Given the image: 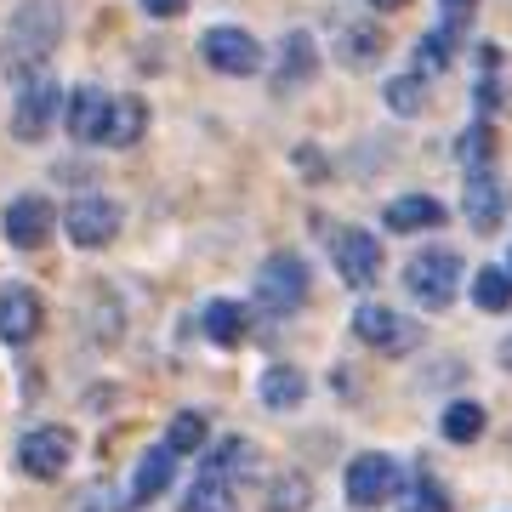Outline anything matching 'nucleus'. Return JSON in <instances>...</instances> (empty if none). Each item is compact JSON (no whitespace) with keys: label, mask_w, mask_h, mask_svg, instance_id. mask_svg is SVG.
<instances>
[{"label":"nucleus","mask_w":512,"mask_h":512,"mask_svg":"<svg viewBox=\"0 0 512 512\" xmlns=\"http://www.w3.org/2000/svg\"><path fill=\"white\" fill-rule=\"evenodd\" d=\"M74 512H120V501H114L109 484H92V490H86L80 501H74Z\"/></svg>","instance_id":"33"},{"label":"nucleus","mask_w":512,"mask_h":512,"mask_svg":"<svg viewBox=\"0 0 512 512\" xmlns=\"http://www.w3.org/2000/svg\"><path fill=\"white\" fill-rule=\"evenodd\" d=\"M330 262H336L342 285H353V291H370V285L382 279V239L370 234V228H353V222H342V228L330 234Z\"/></svg>","instance_id":"5"},{"label":"nucleus","mask_w":512,"mask_h":512,"mask_svg":"<svg viewBox=\"0 0 512 512\" xmlns=\"http://www.w3.org/2000/svg\"><path fill=\"white\" fill-rule=\"evenodd\" d=\"M143 12H148V18H183L188 0H143Z\"/></svg>","instance_id":"35"},{"label":"nucleus","mask_w":512,"mask_h":512,"mask_svg":"<svg viewBox=\"0 0 512 512\" xmlns=\"http://www.w3.org/2000/svg\"><path fill=\"white\" fill-rule=\"evenodd\" d=\"M120 200H109V194H74L69 205H63V234L80 245V251H103V245H114V234H120Z\"/></svg>","instance_id":"7"},{"label":"nucleus","mask_w":512,"mask_h":512,"mask_svg":"<svg viewBox=\"0 0 512 512\" xmlns=\"http://www.w3.org/2000/svg\"><path fill=\"white\" fill-rule=\"evenodd\" d=\"M148 131V103L143 97H114L109 103V126H103V148H137Z\"/></svg>","instance_id":"19"},{"label":"nucleus","mask_w":512,"mask_h":512,"mask_svg":"<svg viewBox=\"0 0 512 512\" xmlns=\"http://www.w3.org/2000/svg\"><path fill=\"white\" fill-rule=\"evenodd\" d=\"M439 433L450 444H473L484 439V404L473 399H456V404H444V416H439Z\"/></svg>","instance_id":"26"},{"label":"nucleus","mask_w":512,"mask_h":512,"mask_svg":"<svg viewBox=\"0 0 512 512\" xmlns=\"http://www.w3.org/2000/svg\"><path fill=\"white\" fill-rule=\"evenodd\" d=\"M342 484H348V501L353 507H387L393 495H399L404 484V467L393 456H382V450H365V456L348 461V473H342Z\"/></svg>","instance_id":"10"},{"label":"nucleus","mask_w":512,"mask_h":512,"mask_svg":"<svg viewBox=\"0 0 512 512\" xmlns=\"http://www.w3.org/2000/svg\"><path fill=\"white\" fill-rule=\"evenodd\" d=\"M200 57L217 74H234V80H251V74H262V63H268L262 40H256L251 29H234V23L205 29V35H200Z\"/></svg>","instance_id":"6"},{"label":"nucleus","mask_w":512,"mask_h":512,"mask_svg":"<svg viewBox=\"0 0 512 512\" xmlns=\"http://www.w3.org/2000/svg\"><path fill=\"white\" fill-rule=\"evenodd\" d=\"M0 234H6L12 251H40L57 234V205L46 194H18L6 205V217H0Z\"/></svg>","instance_id":"11"},{"label":"nucleus","mask_w":512,"mask_h":512,"mask_svg":"<svg viewBox=\"0 0 512 512\" xmlns=\"http://www.w3.org/2000/svg\"><path fill=\"white\" fill-rule=\"evenodd\" d=\"M92 342H120V302L109 296V285H97L92 291Z\"/></svg>","instance_id":"32"},{"label":"nucleus","mask_w":512,"mask_h":512,"mask_svg":"<svg viewBox=\"0 0 512 512\" xmlns=\"http://www.w3.org/2000/svg\"><path fill=\"white\" fill-rule=\"evenodd\" d=\"M507 274H512V256H507Z\"/></svg>","instance_id":"39"},{"label":"nucleus","mask_w":512,"mask_h":512,"mask_svg":"<svg viewBox=\"0 0 512 512\" xmlns=\"http://www.w3.org/2000/svg\"><path fill=\"white\" fill-rule=\"evenodd\" d=\"M308 262L296 251H274V256H262V268H256V308L262 313H274V319H285V313H296L302 302H308Z\"/></svg>","instance_id":"3"},{"label":"nucleus","mask_w":512,"mask_h":512,"mask_svg":"<svg viewBox=\"0 0 512 512\" xmlns=\"http://www.w3.org/2000/svg\"><path fill=\"white\" fill-rule=\"evenodd\" d=\"M478 109L484 114L501 109V80H495V74H484V86H478Z\"/></svg>","instance_id":"34"},{"label":"nucleus","mask_w":512,"mask_h":512,"mask_svg":"<svg viewBox=\"0 0 512 512\" xmlns=\"http://www.w3.org/2000/svg\"><path fill=\"white\" fill-rule=\"evenodd\" d=\"M353 336H359L365 348L387 353V359L421 348V325L410 319V313L387 308V302H359V308H353Z\"/></svg>","instance_id":"4"},{"label":"nucleus","mask_w":512,"mask_h":512,"mask_svg":"<svg viewBox=\"0 0 512 512\" xmlns=\"http://www.w3.org/2000/svg\"><path fill=\"white\" fill-rule=\"evenodd\" d=\"M171 478H177V456H171L165 444L143 450V461H137V478H131V507H148V501H160V495L171 490Z\"/></svg>","instance_id":"17"},{"label":"nucleus","mask_w":512,"mask_h":512,"mask_svg":"<svg viewBox=\"0 0 512 512\" xmlns=\"http://www.w3.org/2000/svg\"><path fill=\"white\" fill-rule=\"evenodd\" d=\"M256 461H262V450H256L251 439H228V444H217V450H211V461H205V467H217L228 484H239V478L256 473Z\"/></svg>","instance_id":"27"},{"label":"nucleus","mask_w":512,"mask_h":512,"mask_svg":"<svg viewBox=\"0 0 512 512\" xmlns=\"http://www.w3.org/2000/svg\"><path fill=\"white\" fill-rule=\"evenodd\" d=\"M57 40H63V12H57V0H23L12 23H6V35H0V57H6V69L12 74H40V63L57 52Z\"/></svg>","instance_id":"1"},{"label":"nucleus","mask_w":512,"mask_h":512,"mask_svg":"<svg viewBox=\"0 0 512 512\" xmlns=\"http://www.w3.org/2000/svg\"><path fill=\"white\" fill-rule=\"evenodd\" d=\"M330 46H336V63H342V69L365 74V69H376L387 35H382V23H370V18H342L336 35H330Z\"/></svg>","instance_id":"13"},{"label":"nucleus","mask_w":512,"mask_h":512,"mask_svg":"<svg viewBox=\"0 0 512 512\" xmlns=\"http://www.w3.org/2000/svg\"><path fill=\"white\" fill-rule=\"evenodd\" d=\"M256 393H262L268 410H296V404L308 399V376H302L296 365H268L262 382H256Z\"/></svg>","instance_id":"21"},{"label":"nucleus","mask_w":512,"mask_h":512,"mask_svg":"<svg viewBox=\"0 0 512 512\" xmlns=\"http://www.w3.org/2000/svg\"><path fill=\"white\" fill-rule=\"evenodd\" d=\"M444 12H450V18H467V12H473V0H439Z\"/></svg>","instance_id":"36"},{"label":"nucleus","mask_w":512,"mask_h":512,"mask_svg":"<svg viewBox=\"0 0 512 512\" xmlns=\"http://www.w3.org/2000/svg\"><path fill=\"white\" fill-rule=\"evenodd\" d=\"M456 29L461 18H450L444 29H427V35L416 40V74L427 80V74H444L450 69V52H456Z\"/></svg>","instance_id":"23"},{"label":"nucleus","mask_w":512,"mask_h":512,"mask_svg":"<svg viewBox=\"0 0 512 512\" xmlns=\"http://www.w3.org/2000/svg\"><path fill=\"white\" fill-rule=\"evenodd\" d=\"M183 512H239V490L217 473V467H200V478H194L188 495H183Z\"/></svg>","instance_id":"20"},{"label":"nucleus","mask_w":512,"mask_h":512,"mask_svg":"<svg viewBox=\"0 0 512 512\" xmlns=\"http://www.w3.org/2000/svg\"><path fill=\"white\" fill-rule=\"evenodd\" d=\"M308 501H313L308 473H279L262 495V512H308Z\"/></svg>","instance_id":"28"},{"label":"nucleus","mask_w":512,"mask_h":512,"mask_svg":"<svg viewBox=\"0 0 512 512\" xmlns=\"http://www.w3.org/2000/svg\"><path fill=\"white\" fill-rule=\"evenodd\" d=\"M444 222V205L433 194H399V200H387L382 211V228L387 234H416V228H439Z\"/></svg>","instance_id":"18"},{"label":"nucleus","mask_w":512,"mask_h":512,"mask_svg":"<svg viewBox=\"0 0 512 512\" xmlns=\"http://www.w3.org/2000/svg\"><path fill=\"white\" fill-rule=\"evenodd\" d=\"M376 12H399V6H410V0H370Z\"/></svg>","instance_id":"37"},{"label":"nucleus","mask_w":512,"mask_h":512,"mask_svg":"<svg viewBox=\"0 0 512 512\" xmlns=\"http://www.w3.org/2000/svg\"><path fill=\"white\" fill-rule=\"evenodd\" d=\"M200 330L217 342V348H239V342H245V308H239V302H228V296H217V302H205Z\"/></svg>","instance_id":"22"},{"label":"nucleus","mask_w":512,"mask_h":512,"mask_svg":"<svg viewBox=\"0 0 512 512\" xmlns=\"http://www.w3.org/2000/svg\"><path fill=\"white\" fill-rule=\"evenodd\" d=\"M456 160L467 165V171H490V160H495V131H490V120H473V126L456 137Z\"/></svg>","instance_id":"30"},{"label":"nucleus","mask_w":512,"mask_h":512,"mask_svg":"<svg viewBox=\"0 0 512 512\" xmlns=\"http://www.w3.org/2000/svg\"><path fill=\"white\" fill-rule=\"evenodd\" d=\"M473 308H484V313L512 308V274L507 268H478L473 274Z\"/></svg>","instance_id":"29"},{"label":"nucleus","mask_w":512,"mask_h":512,"mask_svg":"<svg viewBox=\"0 0 512 512\" xmlns=\"http://www.w3.org/2000/svg\"><path fill=\"white\" fill-rule=\"evenodd\" d=\"M461 285H467V268H461V256L456 251H416L410 262H404V291L416 296L421 308H450L461 296Z\"/></svg>","instance_id":"2"},{"label":"nucleus","mask_w":512,"mask_h":512,"mask_svg":"<svg viewBox=\"0 0 512 512\" xmlns=\"http://www.w3.org/2000/svg\"><path fill=\"white\" fill-rule=\"evenodd\" d=\"M501 365L512 370V336H507V342H501Z\"/></svg>","instance_id":"38"},{"label":"nucleus","mask_w":512,"mask_h":512,"mask_svg":"<svg viewBox=\"0 0 512 512\" xmlns=\"http://www.w3.org/2000/svg\"><path fill=\"white\" fill-rule=\"evenodd\" d=\"M399 501H404V512H456V507H450V495H444V484L427 473V467L399 484Z\"/></svg>","instance_id":"25"},{"label":"nucleus","mask_w":512,"mask_h":512,"mask_svg":"<svg viewBox=\"0 0 512 512\" xmlns=\"http://www.w3.org/2000/svg\"><path fill=\"white\" fill-rule=\"evenodd\" d=\"M205 439H211V421L200 410H177V416L165 421V450L171 456H200Z\"/></svg>","instance_id":"24"},{"label":"nucleus","mask_w":512,"mask_h":512,"mask_svg":"<svg viewBox=\"0 0 512 512\" xmlns=\"http://www.w3.org/2000/svg\"><path fill=\"white\" fill-rule=\"evenodd\" d=\"M382 103L399 114V120H410V114H421V103H427V80H421V74H393L382 86Z\"/></svg>","instance_id":"31"},{"label":"nucleus","mask_w":512,"mask_h":512,"mask_svg":"<svg viewBox=\"0 0 512 512\" xmlns=\"http://www.w3.org/2000/svg\"><path fill=\"white\" fill-rule=\"evenodd\" d=\"M57 114H63V86L52 74H29L18 86V103H12V137L18 143H40Z\"/></svg>","instance_id":"9"},{"label":"nucleus","mask_w":512,"mask_h":512,"mask_svg":"<svg viewBox=\"0 0 512 512\" xmlns=\"http://www.w3.org/2000/svg\"><path fill=\"white\" fill-rule=\"evenodd\" d=\"M461 217L473 222V234H495V228L507 222V183H501L495 171H467Z\"/></svg>","instance_id":"12"},{"label":"nucleus","mask_w":512,"mask_h":512,"mask_svg":"<svg viewBox=\"0 0 512 512\" xmlns=\"http://www.w3.org/2000/svg\"><path fill=\"white\" fill-rule=\"evenodd\" d=\"M109 103L114 97L103 86H74L63 97V126H69L74 143H97L103 148V126H109Z\"/></svg>","instance_id":"14"},{"label":"nucleus","mask_w":512,"mask_h":512,"mask_svg":"<svg viewBox=\"0 0 512 512\" xmlns=\"http://www.w3.org/2000/svg\"><path fill=\"white\" fill-rule=\"evenodd\" d=\"M12 461H18L23 478L52 484V478H63V467L74 461V433L69 427H29L18 439V450H12Z\"/></svg>","instance_id":"8"},{"label":"nucleus","mask_w":512,"mask_h":512,"mask_svg":"<svg viewBox=\"0 0 512 512\" xmlns=\"http://www.w3.org/2000/svg\"><path fill=\"white\" fill-rule=\"evenodd\" d=\"M40 325H46L40 296L29 291V285H6V291H0V342L23 348V342H35L40 336Z\"/></svg>","instance_id":"15"},{"label":"nucleus","mask_w":512,"mask_h":512,"mask_svg":"<svg viewBox=\"0 0 512 512\" xmlns=\"http://www.w3.org/2000/svg\"><path fill=\"white\" fill-rule=\"evenodd\" d=\"M319 74V40L308 29H285L279 40V63H274V92H296Z\"/></svg>","instance_id":"16"}]
</instances>
